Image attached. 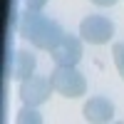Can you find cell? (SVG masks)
Segmentation results:
<instances>
[{
    "label": "cell",
    "mask_w": 124,
    "mask_h": 124,
    "mask_svg": "<svg viewBox=\"0 0 124 124\" xmlns=\"http://www.w3.org/2000/svg\"><path fill=\"white\" fill-rule=\"evenodd\" d=\"M50 82L57 94L62 97H70V99H77L87 92V79L85 75L77 70V67H65V65H57L52 72H50Z\"/></svg>",
    "instance_id": "obj_1"
},
{
    "label": "cell",
    "mask_w": 124,
    "mask_h": 124,
    "mask_svg": "<svg viewBox=\"0 0 124 124\" xmlns=\"http://www.w3.org/2000/svg\"><path fill=\"white\" fill-rule=\"evenodd\" d=\"M79 37L89 45H107L114 37V23L104 15H87L79 23Z\"/></svg>",
    "instance_id": "obj_2"
},
{
    "label": "cell",
    "mask_w": 124,
    "mask_h": 124,
    "mask_svg": "<svg viewBox=\"0 0 124 124\" xmlns=\"http://www.w3.org/2000/svg\"><path fill=\"white\" fill-rule=\"evenodd\" d=\"M55 92L52 82H50V77H40V75H30L27 79L20 82L17 87V97L25 102V104L30 107H40L45 104V102L50 99V94Z\"/></svg>",
    "instance_id": "obj_3"
},
{
    "label": "cell",
    "mask_w": 124,
    "mask_h": 124,
    "mask_svg": "<svg viewBox=\"0 0 124 124\" xmlns=\"http://www.w3.org/2000/svg\"><path fill=\"white\" fill-rule=\"evenodd\" d=\"M50 57L55 60V65L65 67H77V62L82 60V37L77 35H62V40L50 50Z\"/></svg>",
    "instance_id": "obj_4"
},
{
    "label": "cell",
    "mask_w": 124,
    "mask_h": 124,
    "mask_svg": "<svg viewBox=\"0 0 124 124\" xmlns=\"http://www.w3.org/2000/svg\"><path fill=\"white\" fill-rule=\"evenodd\" d=\"M62 35H65V30H62V25L57 23V20H42L40 23V27L35 30V35L30 37V45H32L35 50H52L60 40H62Z\"/></svg>",
    "instance_id": "obj_5"
},
{
    "label": "cell",
    "mask_w": 124,
    "mask_h": 124,
    "mask_svg": "<svg viewBox=\"0 0 124 124\" xmlns=\"http://www.w3.org/2000/svg\"><path fill=\"white\" fill-rule=\"evenodd\" d=\"M82 114H85L87 122L92 124H102V122H112L114 119V104L107 99V97H89L82 107Z\"/></svg>",
    "instance_id": "obj_6"
},
{
    "label": "cell",
    "mask_w": 124,
    "mask_h": 124,
    "mask_svg": "<svg viewBox=\"0 0 124 124\" xmlns=\"http://www.w3.org/2000/svg\"><path fill=\"white\" fill-rule=\"evenodd\" d=\"M35 67H37V57L30 52V50H17V52L13 55V60H10L8 75H10V79L23 82L30 75H35Z\"/></svg>",
    "instance_id": "obj_7"
},
{
    "label": "cell",
    "mask_w": 124,
    "mask_h": 124,
    "mask_svg": "<svg viewBox=\"0 0 124 124\" xmlns=\"http://www.w3.org/2000/svg\"><path fill=\"white\" fill-rule=\"evenodd\" d=\"M45 20V15L40 13V10H32V8H27L23 15H20V20H17V32H20V37H25V40H30L35 35V30L40 27V23Z\"/></svg>",
    "instance_id": "obj_8"
},
{
    "label": "cell",
    "mask_w": 124,
    "mask_h": 124,
    "mask_svg": "<svg viewBox=\"0 0 124 124\" xmlns=\"http://www.w3.org/2000/svg\"><path fill=\"white\" fill-rule=\"evenodd\" d=\"M15 122H17V124H27V122H32V124H40V122H42V117H40L37 107H30V104H25L23 109L17 112Z\"/></svg>",
    "instance_id": "obj_9"
},
{
    "label": "cell",
    "mask_w": 124,
    "mask_h": 124,
    "mask_svg": "<svg viewBox=\"0 0 124 124\" xmlns=\"http://www.w3.org/2000/svg\"><path fill=\"white\" fill-rule=\"evenodd\" d=\"M112 57H114V65H117V72L124 79V42H117L112 47Z\"/></svg>",
    "instance_id": "obj_10"
},
{
    "label": "cell",
    "mask_w": 124,
    "mask_h": 124,
    "mask_svg": "<svg viewBox=\"0 0 124 124\" xmlns=\"http://www.w3.org/2000/svg\"><path fill=\"white\" fill-rule=\"evenodd\" d=\"M25 3H27V8H32V10H42L50 0H25Z\"/></svg>",
    "instance_id": "obj_11"
},
{
    "label": "cell",
    "mask_w": 124,
    "mask_h": 124,
    "mask_svg": "<svg viewBox=\"0 0 124 124\" xmlns=\"http://www.w3.org/2000/svg\"><path fill=\"white\" fill-rule=\"evenodd\" d=\"M89 3H94L97 8H112V5H117V0H89Z\"/></svg>",
    "instance_id": "obj_12"
}]
</instances>
